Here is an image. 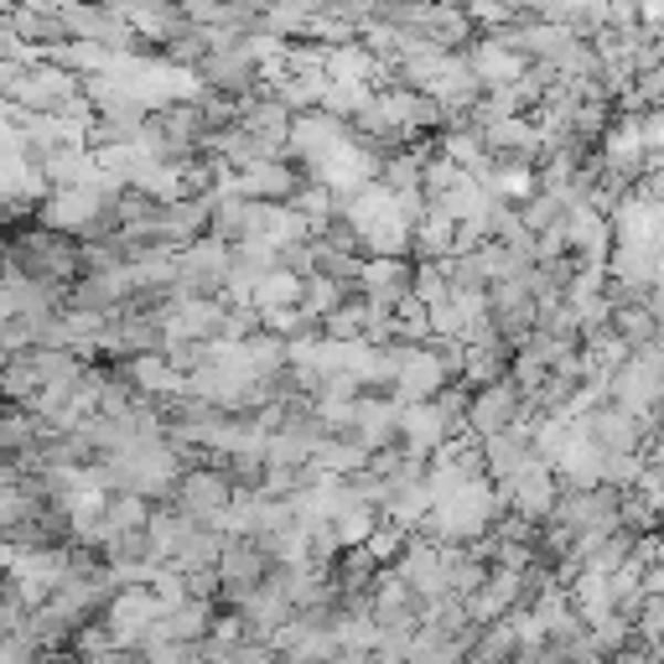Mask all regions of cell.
<instances>
[{"label": "cell", "mask_w": 664, "mask_h": 664, "mask_svg": "<svg viewBox=\"0 0 664 664\" xmlns=\"http://www.w3.org/2000/svg\"><path fill=\"white\" fill-rule=\"evenodd\" d=\"M639 629H644L649 644L664 639V597H639Z\"/></svg>", "instance_id": "obj_1"}, {"label": "cell", "mask_w": 664, "mask_h": 664, "mask_svg": "<svg viewBox=\"0 0 664 664\" xmlns=\"http://www.w3.org/2000/svg\"><path fill=\"white\" fill-rule=\"evenodd\" d=\"M639 498H644L649 509H664V462L660 457H654L644 473H639Z\"/></svg>", "instance_id": "obj_2"}]
</instances>
